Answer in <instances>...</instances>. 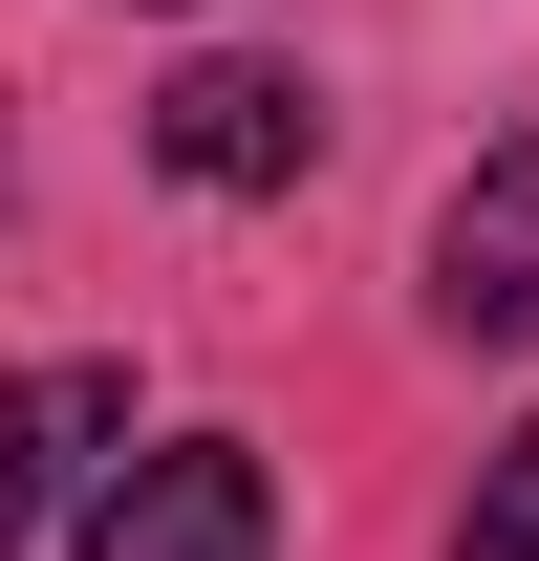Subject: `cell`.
<instances>
[{"label":"cell","instance_id":"4","mask_svg":"<svg viewBox=\"0 0 539 561\" xmlns=\"http://www.w3.org/2000/svg\"><path fill=\"white\" fill-rule=\"evenodd\" d=\"M108 432H130V367H22V389H0V561H22V518H44Z\"/></svg>","mask_w":539,"mask_h":561},{"label":"cell","instance_id":"3","mask_svg":"<svg viewBox=\"0 0 539 561\" xmlns=\"http://www.w3.org/2000/svg\"><path fill=\"white\" fill-rule=\"evenodd\" d=\"M432 324H454V346H539V130L454 173V216H432Z\"/></svg>","mask_w":539,"mask_h":561},{"label":"cell","instance_id":"5","mask_svg":"<svg viewBox=\"0 0 539 561\" xmlns=\"http://www.w3.org/2000/svg\"><path fill=\"white\" fill-rule=\"evenodd\" d=\"M454 561H539V411L474 454V518H454Z\"/></svg>","mask_w":539,"mask_h":561},{"label":"cell","instance_id":"2","mask_svg":"<svg viewBox=\"0 0 539 561\" xmlns=\"http://www.w3.org/2000/svg\"><path fill=\"white\" fill-rule=\"evenodd\" d=\"M324 151V87L302 66H173L151 87V173H195V195H280Z\"/></svg>","mask_w":539,"mask_h":561},{"label":"cell","instance_id":"1","mask_svg":"<svg viewBox=\"0 0 539 561\" xmlns=\"http://www.w3.org/2000/svg\"><path fill=\"white\" fill-rule=\"evenodd\" d=\"M87 561H280V476H260V432H151V454H108Z\"/></svg>","mask_w":539,"mask_h":561}]
</instances>
